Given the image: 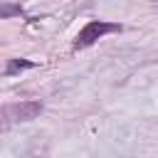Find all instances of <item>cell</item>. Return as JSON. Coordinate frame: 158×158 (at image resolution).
I'll use <instances>...</instances> for the list:
<instances>
[{
	"instance_id": "6da1fadb",
	"label": "cell",
	"mask_w": 158,
	"mask_h": 158,
	"mask_svg": "<svg viewBox=\"0 0 158 158\" xmlns=\"http://www.w3.org/2000/svg\"><path fill=\"white\" fill-rule=\"evenodd\" d=\"M42 101H17V104H5L0 106V128L12 126V123H25L32 121L42 114Z\"/></svg>"
},
{
	"instance_id": "7a4b0ae2",
	"label": "cell",
	"mask_w": 158,
	"mask_h": 158,
	"mask_svg": "<svg viewBox=\"0 0 158 158\" xmlns=\"http://www.w3.org/2000/svg\"><path fill=\"white\" fill-rule=\"evenodd\" d=\"M123 27L118 25V22H109V20H89L81 30H79V35L74 37V49H86V47H91L96 40H101L104 35H114V32H121Z\"/></svg>"
},
{
	"instance_id": "3957f363",
	"label": "cell",
	"mask_w": 158,
	"mask_h": 158,
	"mask_svg": "<svg viewBox=\"0 0 158 158\" xmlns=\"http://www.w3.org/2000/svg\"><path fill=\"white\" fill-rule=\"evenodd\" d=\"M37 62H30V59H20V57H12L7 59V67H5V77H12V74H20L25 69H35Z\"/></svg>"
},
{
	"instance_id": "277c9868",
	"label": "cell",
	"mask_w": 158,
	"mask_h": 158,
	"mask_svg": "<svg viewBox=\"0 0 158 158\" xmlns=\"http://www.w3.org/2000/svg\"><path fill=\"white\" fill-rule=\"evenodd\" d=\"M22 15V5L20 2H0V20H10Z\"/></svg>"
}]
</instances>
